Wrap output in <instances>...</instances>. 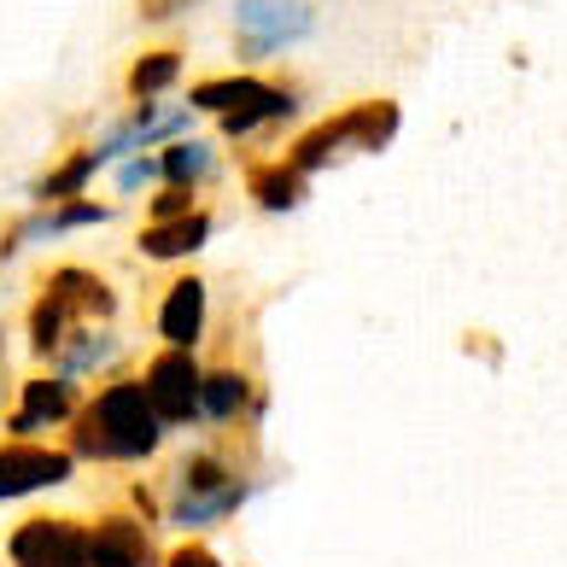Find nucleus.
I'll return each instance as SVG.
<instances>
[{"instance_id": "1", "label": "nucleus", "mask_w": 567, "mask_h": 567, "mask_svg": "<svg viewBox=\"0 0 567 567\" xmlns=\"http://www.w3.org/2000/svg\"><path fill=\"white\" fill-rule=\"evenodd\" d=\"M71 456H89V462H146L164 445V422L146 404L141 381H106L89 404H76L71 415Z\"/></svg>"}, {"instance_id": "2", "label": "nucleus", "mask_w": 567, "mask_h": 567, "mask_svg": "<svg viewBox=\"0 0 567 567\" xmlns=\"http://www.w3.org/2000/svg\"><path fill=\"white\" fill-rule=\"evenodd\" d=\"M112 317H117L112 281L89 264H59L35 287L24 333H30V351L41 357V363H53V351L65 346L76 328H112Z\"/></svg>"}, {"instance_id": "3", "label": "nucleus", "mask_w": 567, "mask_h": 567, "mask_svg": "<svg viewBox=\"0 0 567 567\" xmlns=\"http://www.w3.org/2000/svg\"><path fill=\"white\" fill-rule=\"evenodd\" d=\"M392 135H398V106L392 100H357V106L310 123L281 158L299 176H317V171H328V164H346L351 153H381V146H392Z\"/></svg>"}, {"instance_id": "4", "label": "nucleus", "mask_w": 567, "mask_h": 567, "mask_svg": "<svg viewBox=\"0 0 567 567\" xmlns=\"http://www.w3.org/2000/svg\"><path fill=\"white\" fill-rule=\"evenodd\" d=\"M251 497V480L235 474V462L217 451H194L187 462H176L171 480V520L182 533H199L212 520H228Z\"/></svg>"}, {"instance_id": "5", "label": "nucleus", "mask_w": 567, "mask_h": 567, "mask_svg": "<svg viewBox=\"0 0 567 567\" xmlns=\"http://www.w3.org/2000/svg\"><path fill=\"white\" fill-rule=\"evenodd\" d=\"M310 24H317L310 0H235V48H240L246 65L276 59L281 48L305 41Z\"/></svg>"}, {"instance_id": "6", "label": "nucleus", "mask_w": 567, "mask_h": 567, "mask_svg": "<svg viewBox=\"0 0 567 567\" xmlns=\"http://www.w3.org/2000/svg\"><path fill=\"white\" fill-rule=\"evenodd\" d=\"M199 374H205L199 357L182 351V346H164L153 363L135 374L141 392H146V404H153V415L164 422V433L199 422Z\"/></svg>"}, {"instance_id": "7", "label": "nucleus", "mask_w": 567, "mask_h": 567, "mask_svg": "<svg viewBox=\"0 0 567 567\" xmlns=\"http://www.w3.org/2000/svg\"><path fill=\"white\" fill-rule=\"evenodd\" d=\"M12 567H89V520L76 515H30L7 538Z\"/></svg>"}, {"instance_id": "8", "label": "nucleus", "mask_w": 567, "mask_h": 567, "mask_svg": "<svg viewBox=\"0 0 567 567\" xmlns=\"http://www.w3.org/2000/svg\"><path fill=\"white\" fill-rule=\"evenodd\" d=\"M76 474V456L65 445H48V439H7L0 445V503L53 492Z\"/></svg>"}, {"instance_id": "9", "label": "nucleus", "mask_w": 567, "mask_h": 567, "mask_svg": "<svg viewBox=\"0 0 567 567\" xmlns=\"http://www.w3.org/2000/svg\"><path fill=\"white\" fill-rule=\"evenodd\" d=\"M76 381L71 374H30L24 381V398H18V410L7 415V433L12 439H41L48 427H65L71 415H76Z\"/></svg>"}, {"instance_id": "10", "label": "nucleus", "mask_w": 567, "mask_h": 567, "mask_svg": "<svg viewBox=\"0 0 567 567\" xmlns=\"http://www.w3.org/2000/svg\"><path fill=\"white\" fill-rule=\"evenodd\" d=\"M89 567H158L153 533L135 515H100L89 527Z\"/></svg>"}, {"instance_id": "11", "label": "nucleus", "mask_w": 567, "mask_h": 567, "mask_svg": "<svg viewBox=\"0 0 567 567\" xmlns=\"http://www.w3.org/2000/svg\"><path fill=\"white\" fill-rule=\"evenodd\" d=\"M205 322H212V292H205V281L176 276L171 287H164V305H158V340L194 351L205 340Z\"/></svg>"}, {"instance_id": "12", "label": "nucleus", "mask_w": 567, "mask_h": 567, "mask_svg": "<svg viewBox=\"0 0 567 567\" xmlns=\"http://www.w3.org/2000/svg\"><path fill=\"white\" fill-rule=\"evenodd\" d=\"M205 240H212V212L194 205V212H182L171 223H146L135 246H141V258H153V264H182V258H194Z\"/></svg>"}, {"instance_id": "13", "label": "nucleus", "mask_w": 567, "mask_h": 567, "mask_svg": "<svg viewBox=\"0 0 567 567\" xmlns=\"http://www.w3.org/2000/svg\"><path fill=\"white\" fill-rule=\"evenodd\" d=\"M182 71H187V53L176 48V41L141 48L130 59V71H123V94H130V100H164L182 82Z\"/></svg>"}, {"instance_id": "14", "label": "nucleus", "mask_w": 567, "mask_h": 567, "mask_svg": "<svg viewBox=\"0 0 567 567\" xmlns=\"http://www.w3.org/2000/svg\"><path fill=\"white\" fill-rule=\"evenodd\" d=\"M246 404H251V374L246 369L223 363V369L199 374V422L228 427V422H240V415H246Z\"/></svg>"}, {"instance_id": "15", "label": "nucleus", "mask_w": 567, "mask_h": 567, "mask_svg": "<svg viewBox=\"0 0 567 567\" xmlns=\"http://www.w3.org/2000/svg\"><path fill=\"white\" fill-rule=\"evenodd\" d=\"M217 176V146L212 141H199V135H176V141H164V153H158V182H171V187H199Z\"/></svg>"}, {"instance_id": "16", "label": "nucleus", "mask_w": 567, "mask_h": 567, "mask_svg": "<svg viewBox=\"0 0 567 567\" xmlns=\"http://www.w3.org/2000/svg\"><path fill=\"white\" fill-rule=\"evenodd\" d=\"M305 187L310 176H299L287 158H264L246 171V194L264 205V212H292V205H305Z\"/></svg>"}, {"instance_id": "17", "label": "nucleus", "mask_w": 567, "mask_h": 567, "mask_svg": "<svg viewBox=\"0 0 567 567\" xmlns=\"http://www.w3.org/2000/svg\"><path fill=\"white\" fill-rule=\"evenodd\" d=\"M94 176H100V158H94V146H76V153H65V158H59L48 176H41V182L30 187V199H35V205L82 199V194L94 187Z\"/></svg>"}, {"instance_id": "18", "label": "nucleus", "mask_w": 567, "mask_h": 567, "mask_svg": "<svg viewBox=\"0 0 567 567\" xmlns=\"http://www.w3.org/2000/svg\"><path fill=\"white\" fill-rule=\"evenodd\" d=\"M269 89L264 76H205V82H194V94H187V106L194 112H212V117H228V112H240V106H251Z\"/></svg>"}, {"instance_id": "19", "label": "nucleus", "mask_w": 567, "mask_h": 567, "mask_svg": "<svg viewBox=\"0 0 567 567\" xmlns=\"http://www.w3.org/2000/svg\"><path fill=\"white\" fill-rule=\"evenodd\" d=\"M153 182H158V158L130 153L117 164V194H141V187H153Z\"/></svg>"}, {"instance_id": "20", "label": "nucleus", "mask_w": 567, "mask_h": 567, "mask_svg": "<svg viewBox=\"0 0 567 567\" xmlns=\"http://www.w3.org/2000/svg\"><path fill=\"white\" fill-rule=\"evenodd\" d=\"M182 212H194V187H171V182H164L158 199L146 205V223H171V217H182Z\"/></svg>"}, {"instance_id": "21", "label": "nucleus", "mask_w": 567, "mask_h": 567, "mask_svg": "<svg viewBox=\"0 0 567 567\" xmlns=\"http://www.w3.org/2000/svg\"><path fill=\"white\" fill-rule=\"evenodd\" d=\"M194 7H205V0H135V18L141 24H171V18L194 12Z\"/></svg>"}, {"instance_id": "22", "label": "nucleus", "mask_w": 567, "mask_h": 567, "mask_svg": "<svg viewBox=\"0 0 567 567\" xmlns=\"http://www.w3.org/2000/svg\"><path fill=\"white\" fill-rule=\"evenodd\" d=\"M164 567H223L212 550H205V544H182V550H171V561Z\"/></svg>"}]
</instances>
